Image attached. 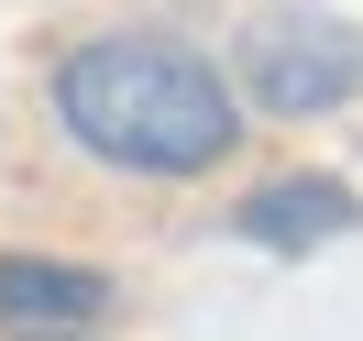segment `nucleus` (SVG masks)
<instances>
[{
  "instance_id": "obj_5",
  "label": "nucleus",
  "mask_w": 363,
  "mask_h": 341,
  "mask_svg": "<svg viewBox=\"0 0 363 341\" xmlns=\"http://www.w3.org/2000/svg\"><path fill=\"white\" fill-rule=\"evenodd\" d=\"M33 341H77V330H33Z\"/></svg>"
},
{
  "instance_id": "obj_1",
  "label": "nucleus",
  "mask_w": 363,
  "mask_h": 341,
  "mask_svg": "<svg viewBox=\"0 0 363 341\" xmlns=\"http://www.w3.org/2000/svg\"><path fill=\"white\" fill-rule=\"evenodd\" d=\"M55 121L77 155L121 165V177H209L242 143V99L177 33H89L55 67Z\"/></svg>"
},
{
  "instance_id": "obj_3",
  "label": "nucleus",
  "mask_w": 363,
  "mask_h": 341,
  "mask_svg": "<svg viewBox=\"0 0 363 341\" xmlns=\"http://www.w3.org/2000/svg\"><path fill=\"white\" fill-rule=\"evenodd\" d=\"M363 220V199L341 177H275V187H253L242 209H231V231L242 242H264V253H308V242H341V231Z\"/></svg>"
},
{
  "instance_id": "obj_2",
  "label": "nucleus",
  "mask_w": 363,
  "mask_h": 341,
  "mask_svg": "<svg viewBox=\"0 0 363 341\" xmlns=\"http://www.w3.org/2000/svg\"><path fill=\"white\" fill-rule=\"evenodd\" d=\"M363 89V33L330 23V11H264V23L242 33V67H231V99H242V121H319L341 111V99Z\"/></svg>"
},
{
  "instance_id": "obj_4",
  "label": "nucleus",
  "mask_w": 363,
  "mask_h": 341,
  "mask_svg": "<svg viewBox=\"0 0 363 341\" xmlns=\"http://www.w3.org/2000/svg\"><path fill=\"white\" fill-rule=\"evenodd\" d=\"M111 308V275L99 264H45V253H0V330L33 341V330H77V319Z\"/></svg>"
}]
</instances>
